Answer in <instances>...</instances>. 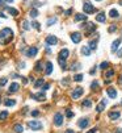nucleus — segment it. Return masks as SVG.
<instances>
[{"instance_id":"nucleus-1","label":"nucleus","mask_w":122,"mask_h":133,"mask_svg":"<svg viewBox=\"0 0 122 133\" xmlns=\"http://www.w3.org/2000/svg\"><path fill=\"white\" fill-rule=\"evenodd\" d=\"M13 38V30L9 28H4L0 30V44L1 45H7L8 42L12 41Z\"/></svg>"},{"instance_id":"nucleus-2","label":"nucleus","mask_w":122,"mask_h":133,"mask_svg":"<svg viewBox=\"0 0 122 133\" xmlns=\"http://www.w3.org/2000/svg\"><path fill=\"white\" fill-rule=\"evenodd\" d=\"M28 126L29 128H32L33 131H40V129H42V123L38 121V120H30V121L28 123Z\"/></svg>"},{"instance_id":"nucleus-3","label":"nucleus","mask_w":122,"mask_h":133,"mask_svg":"<svg viewBox=\"0 0 122 133\" xmlns=\"http://www.w3.org/2000/svg\"><path fill=\"white\" fill-rule=\"evenodd\" d=\"M83 9H84L85 15H91V13H93V12H96V8L89 1H85L84 4H83Z\"/></svg>"},{"instance_id":"nucleus-4","label":"nucleus","mask_w":122,"mask_h":133,"mask_svg":"<svg viewBox=\"0 0 122 133\" xmlns=\"http://www.w3.org/2000/svg\"><path fill=\"white\" fill-rule=\"evenodd\" d=\"M84 94V90H83V87H75L73 88V91L71 92V98L73 100H76V99H79L80 96Z\"/></svg>"},{"instance_id":"nucleus-5","label":"nucleus","mask_w":122,"mask_h":133,"mask_svg":"<svg viewBox=\"0 0 122 133\" xmlns=\"http://www.w3.org/2000/svg\"><path fill=\"white\" fill-rule=\"evenodd\" d=\"M81 27L85 29V33L88 34V36H89V34H92V33H93V32L96 30V25L93 24V22H87V24L81 25Z\"/></svg>"},{"instance_id":"nucleus-6","label":"nucleus","mask_w":122,"mask_h":133,"mask_svg":"<svg viewBox=\"0 0 122 133\" xmlns=\"http://www.w3.org/2000/svg\"><path fill=\"white\" fill-rule=\"evenodd\" d=\"M54 124H55L57 126H60L63 124V115L60 112H58L54 115Z\"/></svg>"},{"instance_id":"nucleus-7","label":"nucleus","mask_w":122,"mask_h":133,"mask_svg":"<svg viewBox=\"0 0 122 133\" xmlns=\"http://www.w3.org/2000/svg\"><path fill=\"white\" fill-rule=\"evenodd\" d=\"M68 56H70V50L68 49H62L59 51V54H58V59H62V61H66L67 58H68Z\"/></svg>"},{"instance_id":"nucleus-8","label":"nucleus","mask_w":122,"mask_h":133,"mask_svg":"<svg viewBox=\"0 0 122 133\" xmlns=\"http://www.w3.org/2000/svg\"><path fill=\"white\" fill-rule=\"evenodd\" d=\"M37 53H38V48L30 46V48L28 49V51H26V57H36Z\"/></svg>"},{"instance_id":"nucleus-9","label":"nucleus","mask_w":122,"mask_h":133,"mask_svg":"<svg viewBox=\"0 0 122 133\" xmlns=\"http://www.w3.org/2000/svg\"><path fill=\"white\" fill-rule=\"evenodd\" d=\"M46 44L47 45H57L58 44V38L55 37V36H53V34L47 36L46 37Z\"/></svg>"},{"instance_id":"nucleus-10","label":"nucleus","mask_w":122,"mask_h":133,"mask_svg":"<svg viewBox=\"0 0 122 133\" xmlns=\"http://www.w3.org/2000/svg\"><path fill=\"white\" fill-rule=\"evenodd\" d=\"M71 40H72V42H75V44H79V42L81 41V34H80L79 32H73V33H71Z\"/></svg>"},{"instance_id":"nucleus-11","label":"nucleus","mask_w":122,"mask_h":133,"mask_svg":"<svg viewBox=\"0 0 122 133\" xmlns=\"http://www.w3.org/2000/svg\"><path fill=\"white\" fill-rule=\"evenodd\" d=\"M78 125H79V128L85 129L87 126L89 125V120H88V119H80L79 121H78Z\"/></svg>"},{"instance_id":"nucleus-12","label":"nucleus","mask_w":122,"mask_h":133,"mask_svg":"<svg viewBox=\"0 0 122 133\" xmlns=\"http://www.w3.org/2000/svg\"><path fill=\"white\" fill-rule=\"evenodd\" d=\"M106 94L109 95V98H110V99H115V98H117V91H115V88H113V87L106 88Z\"/></svg>"},{"instance_id":"nucleus-13","label":"nucleus","mask_w":122,"mask_h":133,"mask_svg":"<svg viewBox=\"0 0 122 133\" xmlns=\"http://www.w3.org/2000/svg\"><path fill=\"white\" fill-rule=\"evenodd\" d=\"M106 104H108V100L106 99H102L100 104L96 107V111H97V112H102L105 109V105H106Z\"/></svg>"},{"instance_id":"nucleus-14","label":"nucleus","mask_w":122,"mask_h":133,"mask_svg":"<svg viewBox=\"0 0 122 133\" xmlns=\"http://www.w3.org/2000/svg\"><path fill=\"white\" fill-rule=\"evenodd\" d=\"M109 119L110 120H118L121 117V112H118V111H112V112H109Z\"/></svg>"},{"instance_id":"nucleus-15","label":"nucleus","mask_w":122,"mask_h":133,"mask_svg":"<svg viewBox=\"0 0 122 133\" xmlns=\"http://www.w3.org/2000/svg\"><path fill=\"white\" fill-rule=\"evenodd\" d=\"M32 98L38 100V102H43V100L46 99V95H45L43 92H38V94H36V95H32Z\"/></svg>"},{"instance_id":"nucleus-16","label":"nucleus","mask_w":122,"mask_h":133,"mask_svg":"<svg viewBox=\"0 0 122 133\" xmlns=\"http://www.w3.org/2000/svg\"><path fill=\"white\" fill-rule=\"evenodd\" d=\"M18 90H20V84H18V83H12L11 86H9L8 91L11 92V94H15V92H17Z\"/></svg>"},{"instance_id":"nucleus-17","label":"nucleus","mask_w":122,"mask_h":133,"mask_svg":"<svg viewBox=\"0 0 122 133\" xmlns=\"http://www.w3.org/2000/svg\"><path fill=\"white\" fill-rule=\"evenodd\" d=\"M121 41H122L121 38H117L115 41H113V44H112V51H113V53H114V51H117V49L120 48Z\"/></svg>"},{"instance_id":"nucleus-18","label":"nucleus","mask_w":122,"mask_h":133,"mask_svg":"<svg viewBox=\"0 0 122 133\" xmlns=\"http://www.w3.org/2000/svg\"><path fill=\"white\" fill-rule=\"evenodd\" d=\"M91 53H92V50L89 49V46H83L81 48V54H83V56L89 57V56H91Z\"/></svg>"},{"instance_id":"nucleus-19","label":"nucleus","mask_w":122,"mask_h":133,"mask_svg":"<svg viewBox=\"0 0 122 133\" xmlns=\"http://www.w3.org/2000/svg\"><path fill=\"white\" fill-rule=\"evenodd\" d=\"M45 73H46V75H50V74L53 73V63H51V62H47V63H46Z\"/></svg>"},{"instance_id":"nucleus-20","label":"nucleus","mask_w":122,"mask_h":133,"mask_svg":"<svg viewBox=\"0 0 122 133\" xmlns=\"http://www.w3.org/2000/svg\"><path fill=\"white\" fill-rule=\"evenodd\" d=\"M105 20H106V17H105V13H102V12H100L96 16V21H98V22H105Z\"/></svg>"},{"instance_id":"nucleus-21","label":"nucleus","mask_w":122,"mask_h":133,"mask_svg":"<svg viewBox=\"0 0 122 133\" xmlns=\"http://www.w3.org/2000/svg\"><path fill=\"white\" fill-rule=\"evenodd\" d=\"M112 76H114V70L113 69L106 70V73L104 74V78H106V79H112Z\"/></svg>"},{"instance_id":"nucleus-22","label":"nucleus","mask_w":122,"mask_h":133,"mask_svg":"<svg viewBox=\"0 0 122 133\" xmlns=\"http://www.w3.org/2000/svg\"><path fill=\"white\" fill-rule=\"evenodd\" d=\"M87 20V15L84 13H78L75 16V21H85Z\"/></svg>"},{"instance_id":"nucleus-23","label":"nucleus","mask_w":122,"mask_h":133,"mask_svg":"<svg viewBox=\"0 0 122 133\" xmlns=\"http://www.w3.org/2000/svg\"><path fill=\"white\" fill-rule=\"evenodd\" d=\"M45 84V80L43 78H40L38 80H36V83H34V88H40V87H42Z\"/></svg>"},{"instance_id":"nucleus-24","label":"nucleus","mask_w":122,"mask_h":133,"mask_svg":"<svg viewBox=\"0 0 122 133\" xmlns=\"http://www.w3.org/2000/svg\"><path fill=\"white\" fill-rule=\"evenodd\" d=\"M88 46L91 50H96V48H97V40H91L88 44Z\"/></svg>"},{"instance_id":"nucleus-25","label":"nucleus","mask_w":122,"mask_h":133,"mask_svg":"<svg viewBox=\"0 0 122 133\" xmlns=\"http://www.w3.org/2000/svg\"><path fill=\"white\" fill-rule=\"evenodd\" d=\"M81 105H83V108H91L92 107V100L91 99H85Z\"/></svg>"},{"instance_id":"nucleus-26","label":"nucleus","mask_w":122,"mask_h":133,"mask_svg":"<svg viewBox=\"0 0 122 133\" xmlns=\"http://www.w3.org/2000/svg\"><path fill=\"white\" fill-rule=\"evenodd\" d=\"M4 104L7 105V107H12V105L16 104V100L15 99H5L4 100Z\"/></svg>"},{"instance_id":"nucleus-27","label":"nucleus","mask_w":122,"mask_h":133,"mask_svg":"<svg viewBox=\"0 0 122 133\" xmlns=\"http://www.w3.org/2000/svg\"><path fill=\"white\" fill-rule=\"evenodd\" d=\"M13 131H15L16 133H22V131H24V126H22L21 124H16V125L13 126Z\"/></svg>"},{"instance_id":"nucleus-28","label":"nucleus","mask_w":122,"mask_h":133,"mask_svg":"<svg viewBox=\"0 0 122 133\" xmlns=\"http://www.w3.org/2000/svg\"><path fill=\"white\" fill-rule=\"evenodd\" d=\"M109 16H110L112 19H117L118 17V11L117 9H110V11H109Z\"/></svg>"},{"instance_id":"nucleus-29","label":"nucleus","mask_w":122,"mask_h":133,"mask_svg":"<svg viewBox=\"0 0 122 133\" xmlns=\"http://www.w3.org/2000/svg\"><path fill=\"white\" fill-rule=\"evenodd\" d=\"M5 9H7V11H8V12H9V13H11L12 16H17V15H18V11H17V9H15V8L7 7V8H5Z\"/></svg>"},{"instance_id":"nucleus-30","label":"nucleus","mask_w":122,"mask_h":133,"mask_svg":"<svg viewBox=\"0 0 122 133\" xmlns=\"http://www.w3.org/2000/svg\"><path fill=\"white\" fill-rule=\"evenodd\" d=\"M57 21H58V19H57V17H51V19H49V20H47L46 24H47V27H51V25H54Z\"/></svg>"},{"instance_id":"nucleus-31","label":"nucleus","mask_w":122,"mask_h":133,"mask_svg":"<svg viewBox=\"0 0 122 133\" xmlns=\"http://www.w3.org/2000/svg\"><path fill=\"white\" fill-rule=\"evenodd\" d=\"M80 69H81V65H80V63H78V62H73L72 63V67H71L72 71H76V70H80Z\"/></svg>"},{"instance_id":"nucleus-32","label":"nucleus","mask_w":122,"mask_h":133,"mask_svg":"<svg viewBox=\"0 0 122 133\" xmlns=\"http://www.w3.org/2000/svg\"><path fill=\"white\" fill-rule=\"evenodd\" d=\"M29 15H30V17L36 19V17H37V16L40 15V13H38V11H37L36 8H33V9H32V11H30V12H29Z\"/></svg>"},{"instance_id":"nucleus-33","label":"nucleus","mask_w":122,"mask_h":133,"mask_svg":"<svg viewBox=\"0 0 122 133\" xmlns=\"http://www.w3.org/2000/svg\"><path fill=\"white\" fill-rule=\"evenodd\" d=\"M34 70H36L37 73L42 71V62H41V61H38V62L36 63V67H34Z\"/></svg>"},{"instance_id":"nucleus-34","label":"nucleus","mask_w":122,"mask_h":133,"mask_svg":"<svg viewBox=\"0 0 122 133\" xmlns=\"http://www.w3.org/2000/svg\"><path fill=\"white\" fill-rule=\"evenodd\" d=\"M108 67H109V62H108V61H105V62H102V63L100 65V69H101V70H106Z\"/></svg>"},{"instance_id":"nucleus-35","label":"nucleus","mask_w":122,"mask_h":133,"mask_svg":"<svg viewBox=\"0 0 122 133\" xmlns=\"http://www.w3.org/2000/svg\"><path fill=\"white\" fill-rule=\"evenodd\" d=\"M73 80H75V82H81V80H83V75H81V74H76V75L73 76Z\"/></svg>"},{"instance_id":"nucleus-36","label":"nucleus","mask_w":122,"mask_h":133,"mask_svg":"<svg viewBox=\"0 0 122 133\" xmlns=\"http://www.w3.org/2000/svg\"><path fill=\"white\" fill-rule=\"evenodd\" d=\"M8 117V112L7 111H3L1 113H0V120H5Z\"/></svg>"},{"instance_id":"nucleus-37","label":"nucleus","mask_w":122,"mask_h":133,"mask_svg":"<svg viewBox=\"0 0 122 133\" xmlns=\"http://www.w3.org/2000/svg\"><path fill=\"white\" fill-rule=\"evenodd\" d=\"M22 28H24L25 30H29V28H30V27H29V22H28L26 20L22 21Z\"/></svg>"},{"instance_id":"nucleus-38","label":"nucleus","mask_w":122,"mask_h":133,"mask_svg":"<svg viewBox=\"0 0 122 133\" xmlns=\"http://www.w3.org/2000/svg\"><path fill=\"white\" fill-rule=\"evenodd\" d=\"M97 87H98V82H97V80L92 82V84H91V88L92 90H97Z\"/></svg>"},{"instance_id":"nucleus-39","label":"nucleus","mask_w":122,"mask_h":133,"mask_svg":"<svg viewBox=\"0 0 122 133\" xmlns=\"http://www.w3.org/2000/svg\"><path fill=\"white\" fill-rule=\"evenodd\" d=\"M66 116L67 117H73V112L71 109H66Z\"/></svg>"},{"instance_id":"nucleus-40","label":"nucleus","mask_w":122,"mask_h":133,"mask_svg":"<svg viewBox=\"0 0 122 133\" xmlns=\"http://www.w3.org/2000/svg\"><path fill=\"white\" fill-rule=\"evenodd\" d=\"M115 30H117V27H115V25H112V27H109V29H108L109 33H113V32H115Z\"/></svg>"},{"instance_id":"nucleus-41","label":"nucleus","mask_w":122,"mask_h":133,"mask_svg":"<svg viewBox=\"0 0 122 133\" xmlns=\"http://www.w3.org/2000/svg\"><path fill=\"white\" fill-rule=\"evenodd\" d=\"M49 88H50V84H49V83H45L43 86H42V90H43V91H46V90H49Z\"/></svg>"},{"instance_id":"nucleus-42","label":"nucleus","mask_w":122,"mask_h":133,"mask_svg":"<svg viewBox=\"0 0 122 133\" xmlns=\"http://www.w3.org/2000/svg\"><path fill=\"white\" fill-rule=\"evenodd\" d=\"M32 5H33V7L36 8V7H41V5H42V4H41L40 1H34V3H32Z\"/></svg>"},{"instance_id":"nucleus-43","label":"nucleus","mask_w":122,"mask_h":133,"mask_svg":"<svg viewBox=\"0 0 122 133\" xmlns=\"http://www.w3.org/2000/svg\"><path fill=\"white\" fill-rule=\"evenodd\" d=\"M5 83H7V78H3V79H0V86H4Z\"/></svg>"},{"instance_id":"nucleus-44","label":"nucleus","mask_w":122,"mask_h":133,"mask_svg":"<svg viewBox=\"0 0 122 133\" xmlns=\"http://www.w3.org/2000/svg\"><path fill=\"white\" fill-rule=\"evenodd\" d=\"M32 25H33V28H36V29H40V22L34 21V22H33V24H32Z\"/></svg>"},{"instance_id":"nucleus-45","label":"nucleus","mask_w":122,"mask_h":133,"mask_svg":"<svg viewBox=\"0 0 122 133\" xmlns=\"http://www.w3.org/2000/svg\"><path fill=\"white\" fill-rule=\"evenodd\" d=\"M68 83H70V79H63L62 80V84H65V86H67Z\"/></svg>"},{"instance_id":"nucleus-46","label":"nucleus","mask_w":122,"mask_h":133,"mask_svg":"<svg viewBox=\"0 0 122 133\" xmlns=\"http://www.w3.org/2000/svg\"><path fill=\"white\" fill-rule=\"evenodd\" d=\"M71 13H72V9H67V11L65 12V15H66V16H70Z\"/></svg>"},{"instance_id":"nucleus-47","label":"nucleus","mask_w":122,"mask_h":133,"mask_svg":"<svg viewBox=\"0 0 122 133\" xmlns=\"http://www.w3.org/2000/svg\"><path fill=\"white\" fill-rule=\"evenodd\" d=\"M40 115V111H32V116H38Z\"/></svg>"},{"instance_id":"nucleus-48","label":"nucleus","mask_w":122,"mask_h":133,"mask_svg":"<svg viewBox=\"0 0 122 133\" xmlns=\"http://www.w3.org/2000/svg\"><path fill=\"white\" fill-rule=\"evenodd\" d=\"M96 131H97V128H93V129H91V131L87 132V133H96Z\"/></svg>"},{"instance_id":"nucleus-49","label":"nucleus","mask_w":122,"mask_h":133,"mask_svg":"<svg viewBox=\"0 0 122 133\" xmlns=\"http://www.w3.org/2000/svg\"><path fill=\"white\" fill-rule=\"evenodd\" d=\"M22 83H24V84H26V83H28V79H26L25 76H22Z\"/></svg>"},{"instance_id":"nucleus-50","label":"nucleus","mask_w":122,"mask_h":133,"mask_svg":"<svg viewBox=\"0 0 122 133\" xmlns=\"http://www.w3.org/2000/svg\"><path fill=\"white\" fill-rule=\"evenodd\" d=\"M118 83H120V84H122V74L120 75V78H118Z\"/></svg>"},{"instance_id":"nucleus-51","label":"nucleus","mask_w":122,"mask_h":133,"mask_svg":"<svg viewBox=\"0 0 122 133\" xmlns=\"http://www.w3.org/2000/svg\"><path fill=\"white\" fill-rule=\"evenodd\" d=\"M66 133H75V132H73L72 129H67V131H66Z\"/></svg>"},{"instance_id":"nucleus-52","label":"nucleus","mask_w":122,"mask_h":133,"mask_svg":"<svg viewBox=\"0 0 122 133\" xmlns=\"http://www.w3.org/2000/svg\"><path fill=\"white\" fill-rule=\"evenodd\" d=\"M115 133H122V129H121V128H118L117 131H115Z\"/></svg>"},{"instance_id":"nucleus-53","label":"nucleus","mask_w":122,"mask_h":133,"mask_svg":"<svg viewBox=\"0 0 122 133\" xmlns=\"http://www.w3.org/2000/svg\"><path fill=\"white\" fill-rule=\"evenodd\" d=\"M95 73H96V69H92V70H91V74H92V75H93Z\"/></svg>"},{"instance_id":"nucleus-54","label":"nucleus","mask_w":122,"mask_h":133,"mask_svg":"<svg viewBox=\"0 0 122 133\" xmlns=\"http://www.w3.org/2000/svg\"><path fill=\"white\" fill-rule=\"evenodd\" d=\"M118 56H120V57H122V50H120V51H118Z\"/></svg>"},{"instance_id":"nucleus-55","label":"nucleus","mask_w":122,"mask_h":133,"mask_svg":"<svg viewBox=\"0 0 122 133\" xmlns=\"http://www.w3.org/2000/svg\"><path fill=\"white\" fill-rule=\"evenodd\" d=\"M5 1H7V3H12L13 0H5Z\"/></svg>"},{"instance_id":"nucleus-56","label":"nucleus","mask_w":122,"mask_h":133,"mask_svg":"<svg viewBox=\"0 0 122 133\" xmlns=\"http://www.w3.org/2000/svg\"><path fill=\"white\" fill-rule=\"evenodd\" d=\"M120 4H121V5H122V1H120Z\"/></svg>"},{"instance_id":"nucleus-57","label":"nucleus","mask_w":122,"mask_h":133,"mask_svg":"<svg viewBox=\"0 0 122 133\" xmlns=\"http://www.w3.org/2000/svg\"><path fill=\"white\" fill-rule=\"evenodd\" d=\"M0 104H1V99H0Z\"/></svg>"},{"instance_id":"nucleus-58","label":"nucleus","mask_w":122,"mask_h":133,"mask_svg":"<svg viewBox=\"0 0 122 133\" xmlns=\"http://www.w3.org/2000/svg\"><path fill=\"white\" fill-rule=\"evenodd\" d=\"M97 1H101V0H97Z\"/></svg>"},{"instance_id":"nucleus-59","label":"nucleus","mask_w":122,"mask_h":133,"mask_svg":"<svg viewBox=\"0 0 122 133\" xmlns=\"http://www.w3.org/2000/svg\"><path fill=\"white\" fill-rule=\"evenodd\" d=\"M121 104H122V102H121Z\"/></svg>"},{"instance_id":"nucleus-60","label":"nucleus","mask_w":122,"mask_h":133,"mask_svg":"<svg viewBox=\"0 0 122 133\" xmlns=\"http://www.w3.org/2000/svg\"><path fill=\"white\" fill-rule=\"evenodd\" d=\"M0 1H1V0H0Z\"/></svg>"}]
</instances>
